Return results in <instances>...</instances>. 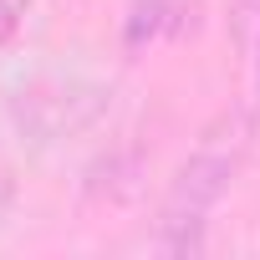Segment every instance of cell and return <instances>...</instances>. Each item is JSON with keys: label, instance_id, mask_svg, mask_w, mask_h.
Here are the masks:
<instances>
[{"label": "cell", "instance_id": "6da1fadb", "mask_svg": "<svg viewBox=\"0 0 260 260\" xmlns=\"http://www.w3.org/2000/svg\"><path fill=\"white\" fill-rule=\"evenodd\" d=\"M245 148H250V127L235 112L219 117L194 143V153L169 179V194H164V209H158V240L153 245L164 255H199L204 250L209 214L230 194V184H235V174L245 164Z\"/></svg>", "mask_w": 260, "mask_h": 260}, {"label": "cell", "instance_id": "7a4b0ae2", "mask_svg": "<svg viewBox=\"0 0 260 260\" xmlns=\"http://www.w3.org/2000/svg\"><path fill=\"white\" fill-rule=\"evenodd\" d=\"M112 112V87L87 77H36L11 92V122L36 143H61Z\"/></svg>", "mask_w": 260, "mask_h": 260}, {"label": "cell", "instance_id": "3957f363", "mask_svg": "<svg viewBox=\"0 0 260 260\" xmlns=\"http://www.w3.org/2000/svg\"><path fill=\"white\" fill-rule=\"evenodd\" d=\"M26 11H31V0H0V46H11L26 26Z\"/></svg>", "mask_w": 260, "mask_h": 260}, {"label": "cell", "instance_id": "277c9868", "mask_svg": "<svg viewBox=\"0 0 260 260\" xmlns=\"http://www.w3.org/2000/svg\"><path fill=\"white\" fill-rule=\"evenodd\" d=\"M11 209H16V174L0 164V224L11 219Z\"/></svg>", "mask_w": 260, "mask_h": 260}, {"label": "cell", "instance_id": "5b68a950", "mask_svg": "<svg viewBox=\"0 0 260 260\" xmlns=\"http://www.w3.org/2000/svg\"><path fill=\"white\" fill-rule=\"evenodd\" d=\"M250 77H255V97H260V11L250 21Z\"/></svg>", "mask_w": 260, "mask_h": 260}, {"label": "cell", "instance_id": "8992f818", "mask_svg": "<svg viewBox=\"0 0 260 260\" xmlns=\"http://www.w3.org/2000/svg\"><path fill=\"white\" fill-rule=\"evenodd\" d=\"M235 6H240V16H245V21H255V11H260V0H235Z\"/></svg>", "mask_w": 260, "mask_h": 260}]
</instances>
